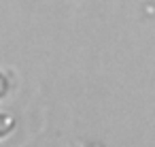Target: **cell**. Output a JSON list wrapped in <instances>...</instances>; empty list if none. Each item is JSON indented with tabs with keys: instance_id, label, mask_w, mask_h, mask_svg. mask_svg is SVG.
<instances>
[{
	"instance_id": "6da1fadb",
	"label": "cell",
	"mask_w": 155,
	"mask_h": 147,
	"mask_svg": "<svg viewBox=\"0 0 155 147\" xmlns=\"http://www.w3.org/2000/svg\"><path fill=\"white\" fill-rule=\"evenodd\" d=\"M7 87H9V77L5 73H0V96L7 92Z\"/></svg>"
},
{
	"instance_id": "7a4b0ae2",
	"label": "cell",
	"mask_w": 155,
	"mask_h": 147,
	"mask_svg": "<svg viewBox=\"0 0 155 147\" xmlns=\"http://www.w3.org/2000/svg\"><path fill=\"white\" fill-rule=\"evenodd\" d=\"M9 128H11V126H2V128H0V134H5V132H7Z\"/></svg>"
}]
</instances>
